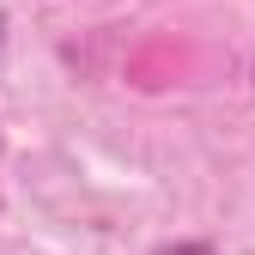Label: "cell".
Segmentation results:
<instances>
[{"label":"cell","mask_w":255,"mask_h":255,"mask_svg":"<svg viewBox=\"0 0 255 255\" xmlns=\"http://www.w3.org/2000/svg\"><path fill=\"white\" fill-rule=\"evenodd\" d=\"M152 255H219L213 243H164V249H152Z\"/></svg>","instance_id":"6da1fadb"},{"label":"cell","mask_w":255,"mask_h":255,"mask_svg":"<svg viewBox=\"0 0 255 255\" xmlns=\"http://www.w3.org/2000/svg\"><path fill=\"white\" fill-rule=\"evenodd\" d=\"M0 55H6V12H0Z\"/></svg>","instance_id":"7a4b0ae2"}]
</instances>
